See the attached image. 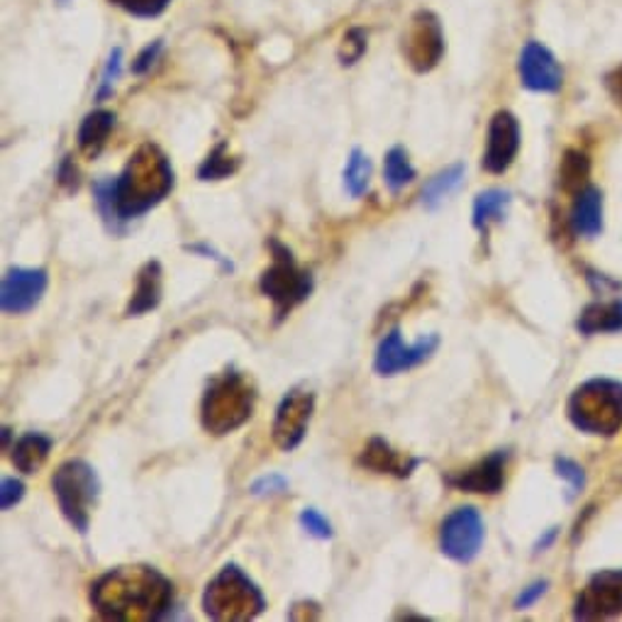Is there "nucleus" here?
Here are the masks:
<instances>
[{"mask_svg": "<svg viewBox=\"0 0 622 622\" xmlns=\"http://www.w3.org/2000/svg\"><path fill=\"white\" fill-rule=\"evenodd\" d=\"M173 191V169L157 144H142L116 179L93 183V201L106 228L122 234L128 222L147 215Z\"/></svg>", "mask_w": 622, "mask_h": 622, "instance_id": "nucleus-1", "label": "nucleus"}, {"mask_svg": "<svg viewBox=\"0 0 622 622\" xmlns=\"http://www.w3.org/2000/svg\"><path fill=\"white\" fill-rule=\"evenodd\" d=\"M96 613L116 622H152L173 605L171 581L154 566H118L91 586Z\"/></svg>", "mask_w": 622, "mask_h": 622, "instance_id": "nucleus-2", "label": "nucleus"}, {"mask_svg": "<svg viewBox=\"0 0 622 622\" xmlns=\"http://www.w3.org/2000/svg\"><path fill=\"white\" fill-rule=\"evenodd\" d=\"M257 389L240 371H225L210 381L201 403V422L210 434H230L254 415Z\"/></svg>", "mask_w": 622, "mask_h": 622, "instance_id": "nucleus-3", "label": "nucleus"}, {"mask_svg": "<svg viewBox=\"0 0 622 622\" xmlns=\"http://www.w3.org/2000/svg\"><path fill=\"white\" fill-rule=\"evenodd\" d=\"M267 599L238 564H225L208 581L203 613L218 622H249L264 613Z\"/></svg>", "mask_w": 622, "mask_h": 622, "instance_id": "nucleus-4", "label": "nucleus"}, {"mask_svg": "<svg viewBox=\"0 0 622 622\" xmlns=\"http://www.w3.org/2000/svg\"><path fill=\"white\" fill-rule=\"evenodd\" d=\"M267 247L271 249V267L261 273L259 289L269 301L273 303V315L277 322L289 318L291 310H295L301 303H305L310 293L315 289L313 273L298 267L293 252L279 240H269Z\"/></svg>", "mask_w": 622, "mask_h": 622, "instance_id": "nucleus-5", "label": "nucleus"}, {"mask_svg": "<svg viewBox=\"0 0 622 622\" xmlns=\"http://www.w3.org/2000/svg\"><path fill=\"white\" fill-rule=\"evenodd\" d=\"M569 420L589 434L613 438L622 428V383L613 379H591L571 393Z\"/></svg>", "mask_w": 622, "mask_h": 622, "instance_id": "nucleus-6", "label": "nucleus"}, {"mask_svg": "<svg viewBox=\"0 0 622 622\" xmlns=\"http://www.w3.org/2000/svg\"><path fill=\"white\" fill-rule=\"evenodd\" d=\"M52 491L69 525L79 534L89 532L91 510L101 495V479L96 469L83 459H69L54 471Z\"/></svg>", "mask_w": 622, "mask_h": 622, "instance_id": "nucleus-7", "label": "nucleus"}, {"mask_svg": "<svg viewBox=\"0 0 622 622\" xmlns=\"http://www.w3.org/2000/svg\"><path fill=\"white\" fill-rule=\"evenodd\" d=\"M483 540H486V528L476 508H457L454 513L444 518L440 528V550L452 562L469 564L479 556Z\"/></svg>", "mask_w": 622, "mask_h": 622, "instance_id": "nucleus-8", "label": "nucleus"}, {"mask_svg": "<svg viewBox=\"0 0 622 622\" xmlns=\"http://www.w3.org/2000/svg\"><path fill=\"white\" fill-rule=\"evenodd\" d=\"M403 54L413 71L428 73L440 64L444 54V32L440 18L430 10H418L410 18L408 30L403 34Z\"/></svg>", "mask_w": 622, "mask_h": 622, "instance_id": "nucleus-9", "label": "nucleus"}, {"mask_svg": "<svg viewBox=\"0 0 622 622\" xmlns=\"http://www.w3.org/2000/svg\"><path fill=\"white\" fill-rule=\"evenodd\" d=\"M315 413V393L310 391H291L283 395V401L277 408V418L271 425L273 444L281 452H293L305 440V432L310 425V418Z\"/></svg>", "mask_w": 622, "mask_h": 622, "instance_id": "nucleus-10", "label": "nucleus"}, {"mask_svg": "<svg viewBox=\"0 0 622 622\" xmlns=\"http://www.w3.org/2000/svg\"><path fill=\"white\" fill-rule=\"evenodd\" d=\"M440 347V334H425L415 344H405L401 338V330L393 328L379 342L377 357H373V371L379 377H395V373L415 369L434 354Z\"/></svg>", "mask_w": 622, "mask_h": 622, "instance_id": "nucleus-11", "label": "nucleus"}, {"mask_svg": "<svg viewBox=\"0 0 622 622\" xmlns=\"http://www.w3.org/2000/svg\"><path fill=\"white\" fill-rule=\"evenodd\" d=\"M49 273L42 267H10L0 285V305L8 315L30 313L47 293Z\"/></svg>", "mask_w": 622, "mask_h": 622, "instance_id": "nucleus-12", "label": "nucleus"}, {"mask_svg": "<svg viewBox=\"0 0 622 622\" xmlns=\"http://www.w3.org/2000/svg\"><path fill=\"white\" fill-rule=\"evenodd\" d=\"M574 615L579 620H608L622 615V569H608L591 576L581 591Z\"/></svg>", "mask_w": 622, "mask_h": 622, "instance_id": "nucleus-13", "label": "nucleus"}, {"mask_svg": "<svg viewBox=\"0 0 622 622\" xmlns=\"http://www.w3.org/2000/svg\"><path fill=\"white\" fill-rule=\"evenodd\" d=\"M520 152V122L508 110H498L489 124L486 152H483L481 167L489 173H503L513 164Z\"/></svg>", "mask_w": 622, "mask_h": 622, "instance_id": "nucleus-14", "label": "nucleus"}, {"mask_svg": "<svg viewBox=\"0 0 622 622\" xmlns=\"http://www.w3.org/2000/svg\"><path fill=\"white\" fill-rule=\"evenodd\" d=\"M520 81L525 89L538 93H556L562 89L564 73L554 54L540 42H528L520 54Z\"/></svg>", "mask_w": 622, "mask_h": 622, "instance_id": "nucleus-15", "label": "nucleus"}, {"mask_svg": "<svg viewBox=\"0 0 622 622\" xmlns=\"http://www.w3.org/2000/svg\"><path fill=\"white\" fill-rule=\"evenodd\" d=\"M505 462H508L505 452H493L486 459H481L479 464L469 466L466 471H459L457 476H447V483L464 493L493 495L501 491L505 483Z\"/></svg>", "mask_w": 622, "mask_h": 622, "instance_id": "nucleus-16", "label": "nucleus"}, {"mask_svg": "<svg viewBox=\"0 0 622 622\" xmlns=\"http://www.w3.org/2000/svg\"><path fill=\"white\" fill-rule=\"evenodd\" d=\"M357 464L367 471H373V474H389L395 479H408V476H413V471L422 464V459L408 457L403 452L393 450V447L383 438H371L362 450V454H359Z\"/></svg>", "mask_w": 622, "mask_h": 622, "instance_id": "nucleus-17", "label": "nucleus"}, {"mask_svg": "<svg viewBox=\"0 0 622 622\" xmlns=\"http://www.w3.org/2000/svg\"><path fill=\"white\" fill-rule=\"evenodd\" d=\"M161 293H164V271H161V264L157 259H149L147 264L140 269V273H137L134 291L128 303V310H124V315L140 318L144 313H149V310L159 308Z\"/></svg>", "mask_w": 622, "mask_h": 622, "instance_id": "nucleus-18", "label": "nucleus"}, {"mask_svg": "<svg viewBox=\"0 0 622 622\" xmlns=\"http://www.w3.org/2000/svg\"><path fill=\"white\" fill-rule=\"evenodd\" d=\"M569 225L579 238H595L603 230V193L593 185L576 193L574 208H571Z\"/></svg>", "mask_w": 622, "mask_h": 622, "instance_id": "nucleus-19", "label": "nucleus"}, {"mask_svg": "<svg viewBox=\"0 0 622 622\" xmlns=\"http://www.w3.org/2000/svg\"><path fill=\"white\" fill-rule=\"evenodd\" d=\"M52 438H47L42 432H28L12 444V466L18 471H22L24 476L37 474L44 466V462L49 459V452H52Z\"/></svg>", "mask_w": 622, "mask_h": 622, "instance_id": "nucleus-20", "label": "nucleus"}, {"mask_svg": "<svg viewBox=\"0 0 622 622\" xmlns=\"http://www.w3.org/2000/svg\"><path fill=\"white\" fill-rule=\"evenodd\" d=\"M113 128H116V116L110 113V110L98 108V110H93V113L86 116L79 128V137H77L81 152L91 159L101 154Z\"/></svg>", "mask_w": 622, "mask_h": 622, "instance_id": "nucleus-21", "label": "nucleus"}, {"mask_svg": "<svg viewBox=\"0 0 622 622\" xmlns=\"http://www.w3.org/2000/svg\"><path fill=\"white\" fill-rule=\"evenodd\" d=\"M576 328L581 334H605L622 330V301L591 303L583 310Z\"/></svg>", "mask_w": 622, "mask_h": 622, "instance_id": "nucleus-22", "label": "nucleus"}, {"mask_svg": "<svg viewBox=\"0 0 622 622\" xmlns=\"http://www.w3.org/2000/svg\"><path fill=\"white\" fill-rule=\"evenodd\" d=\"M513 198H510L508 191L503 189H491V191H483L476 195L474 201V228L479 232H486L491 228V222H501L508 213V205Z\"/></svg>", "mask_w": 622, "mask_h": 622, "instance_id": "nucleus-23", "label": "nucleus"}, {"mask_svg": "<svg viewBox=\"0 0 622 622\" xmlns=\"http://www.w3.org/2000/svg\"><path fill=\"white\" fill-rule=\"evenodd\" d=\"M464 164H454V167H447L444 171L434 173V177L425 183V189H422V205L428 210H434L442 201H447L459 185L464 181Z\"/></svg>", "mask_w": 622, "mask_h": 622, "instance_id": "nucleus-24", "label": "nucleus"}, {"mask_svg": "<svg viewBox=\"0 0 622 622\" xmlns=\"http://www.w3.org/2000/svg\"><path fill=\"white\" fill-rule=\"evenodd\" d=\"M415 177H418V171L413 164H410L405 149L403 147L389 149V154H385V161H383L385 189H389L391 193H398L401 189H405V185L413 183Z\"/></svg>", "mask_w": 622, "mask_h": 622, "instance_id": "nucleus-25", "label": "nucleus"}, {"mask_svg": "<svg viewBox=\"0 0 622 622\" xmlns=\"http://www.w3.org/2000/svg\"><path fill=\"white\" fill-rule=\"evenodd\" d=\"M371 159L362 152V149H352L350 159L344 167V189L352 198H362L369 191L371 183Z\"/></svg>", "mask_w": 622, "mask_h": 622, "instance_id": "nucleus-26", "label": "nucleus"}, {"mask_svg": "<svg viewBox=\"0 0 622 622\" xmlns=\"http://www.w3.org/2000/svg\"><path fill=\"white\" fill-rule=\"evenodd\" d=\"M240 169V159H234L228 154V144L220 142L213 152L205 157V161L198 167V179L201 181H220L232 177L234 171Z\"/></svg>", "mask_w": 622, "mask_h": 622, "instance_id": "nucleus-27", "label": "nucleus"}, {"mask_svg": "<svg viewBox=\"0 0 622 622\" xmlns=\"http://www.w3.org/2000/svg\"><path fill=\"white\" fill-rule=\"evenodd\" d=\"M589 157L583 152H566L559 167V179H562L564 191H583L589 181Z\"/></svg>", "mask_w": 622, "mask_h": 622, "instance_id": "nucleus-28", "label": "nucleus"}, {"mask_svg": "<svg viewBox=\"0 0 622 622\" xmlns=\"http://www.w3.org/2000/svg\"><path fill=\"white\" fill-rule=\"evenodd\" d=\"M364 52H367V32L362 28L347 30L344 40L340 44V64L352 67L364 57Z\"/></svg>", "mask_w": 622, "mask_h": 622, "instance_id": "nucleus-29", "label": "nucleus"}, {"mask_svg": "<svg viewBox=\"0 0 622 622\" xmlns=\"http://www.w3.org/2000/svg\"><path fill=\"white\" fill-rule=\"evenodd\" d=\"M171 0H110V6L128 12L134 18H157L169 8Z\"/></svg>", "mask_w": 622, "mask_h": 622, "instance_id": "nucleus-30", "label": "nucleus"}, {"mask_svg": "<svg viewBox=\"0 0 622 622\" xmlns=\"http://www.w3.org/2000/svg\"><path fill=\"white\" fill-rule=\"evenodd\" d=\"M120 71H122V49L116 47L113 52H110L108 61H106V69H103V77H101V86H98V93H96L98 101H106L108 96H113L116 81L120 79Z\"/></svg>", "mask_w": 622, "mask_h": 622, "instance_id": "nucleus-31", "label": "nucleus"}, {"mask_svg": "<svg viewBox=\"0 0 622 622\" xmlns=\"http://www.w3.org/2000/svg\"><path fill=\"white\" fill-rule=\"evenodd\" d=\"M298 522H301V528L310 534V538H315V540H332V525H330V520L318 513L315 508H305L301 510V515H298Z\"/></svg>", "mask_w": 622, "mask_h": 622, "instance_id": "nucleus-32", "label": "nucleus"}, {"mask_svg": "<svg viewBox=\"0 0 622 622\" xmlns=\"http://www.w3.org/2000/svg\"><path fill=\"white\" fill-rule=\"evenodd\" d=\"M554 469H556V476H562L569 483V498L579 495V491L586 486V476H583V469L576 462H571V459L559 457L554 462Z\"/></svg>", "mask_w": 622, "mask_h": 622, "instance_id": "nucleus-33", "label": "nucleus"}, {"mask_svg": "<svg viewBox=\"0 0 622 622\" xmlns=\"http://www.w3.org/2000/svg\"><path fill=\"white\" fill-rule=\"evenodd\" d=\"M289 491V479H283L281 474H267L257 479L252 486H249V493L257 498H267V495H279Z\"/></svg>", "mask_w": 622, "mask_h": 622, "instance_id": "nucleus-34", "label": "nucleus"}, {"mask_svg": "<svg viewBox=\"0 0 622 622\" xmlns=\"http://www.w3.org/2000/svg\"><path fill=\"white\" fill-rule=\"evenodd\" d=\"M24 498V483L20 479H3L0 483V508H16Z\"/></svg>", "mask_w": 622, "mask_h": 622, "instance_id": "nucleus-35", "label": "nucleus"}, {"mask_svg": "<svg viewBox=\"0 0 622 622\" xmlns=\"http://www.w3.org/2000/svg\"><path fill=\"white\" fill-rule=\"evenodd\" d=\"M159 52H161V40H154L152 44H147L142 52L137 54V59L132 61V73H137V77H142V73H147L149 69H152Z\"/></svg>", "mask_w": 622, "mask_h": 622, "instance_id": "nucleus-36", "label": "nucleus"}, {"mask_svg": "<svg viewBox=\"0 0 622 622\" xmlns=\"http://www.w3.org/2000/svg\"><path fill=\"white\" fill-rule=\"evenodd\" d=\"M183 249H185V252H191V254H201L203 259H213L215 264H220L222 271H228V273L234 271L232 261H230L228 257H222V254L218 252V249H213L210 244H203V242H201V244H185Z\"/></svg>", "mask_w": 622, "mask_h": 622, "instance_id": "nucleus-37", "label": "nucleus"}, {"mask_svg": "<svg viewBox=\"0 0 622 622\" xmlns=\"http://www.w3.org/2000/svg\"><path fill=\"white\" fill-rule=\"evenodd\" d=\"M57 181L61 189H67V191H77L79 189V169L77 164H73V159L67 157L64 161L59 164V171H57Z\"/></svg>", "mask_w": 622, "mask_h": 622, "instance_id": "nucleus-38", "label": "nucleus"}, {"mask_svg": "<svg viewBox=\"0 0 622 622\" xmlns=\"http://www.w3.org/2000/svg\"><path fill=\"white\" fill-rule=\"evenodd\" d=\"M546 586H550V583H546V581H534L532 586L522 589V593L518 595V601H515L518 611H528V608H532L534 603H538L542 595L546 593Z\"/></svg>", "mask_w": 622, "mask_h": 622, "instance_id": "nucleus-39", "label": "nucleus"}, {"mask_svg": "<svg viewBox=\"0 0 622 622\" xmlns=\"http://www.w3.org/2000/svg\"><path fill=\"white\" fill-rule=\"evenodd\" d=\"M605 89L611 91V96L615 98V103L622 106V64L618 69H613L605 77Z\"/></svg>", "mask_w": 622, "mask_h": 622, "instance_id": "nucleus-40", "label": "nucleus"}, {"mask_svg": "<svg viewBox=\"0 0 622 622\" xmlns=\"http://www.w3.org/2000/svg\"><path fill=\"white\" fill-rule=\"evenodd\" d=\"M554 538H556V530L552 528V530H550V532H546V534H544V538H542V540L538 542V552L546 550V546H550V544L554 542Z\"/></svg>", "mask_w": 622, "mask_h": 622, "instance_id": "nucleus-41", "label": "nucleus"}, {"mask_svg": "<svg viewBox=\"0 0 622 622\" xmlns=\"http://www.w3.org/2000/svg\"><path fill=\"white\" fill-rule=\"evenodd\" d=\"M3 447L10 450V428H3Z\"/></svg>", "mask_w": 622, "mask_h": 622, "instance_id": "nucleus-42", "label": "nucleus"}]
</instances>
